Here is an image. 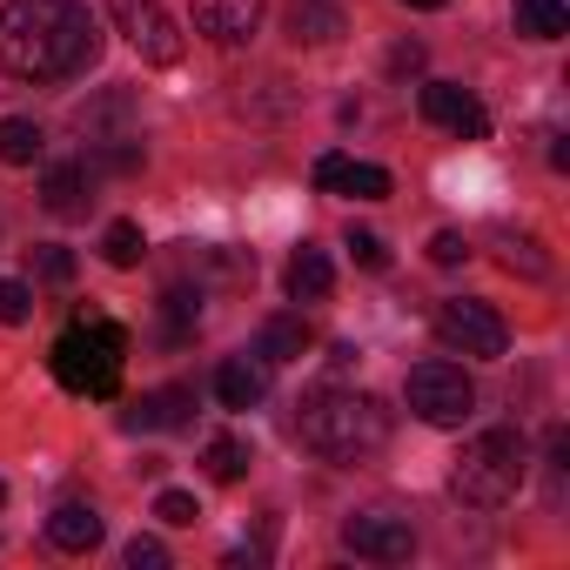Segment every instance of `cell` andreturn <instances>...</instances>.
I'll return each instance as SVG.
<instances>
[{
	"label": "cell",
	"instance_id": "20",
	"mask_svg": "<svg viewBox=\"0 0 570 570\" xmlns=\"http://www.w3.org/2000/svg\"><path fill=\"white\" fill-rule=\"evenodd\" d=\"M41 148H48V135H41L28 115H8V121H0V161H8V168H35Z\"/></svg>",
	"mask_w": 570,
	"mask_h": 570
},
{
	"label": "cell",
	"instance_id": "17",
	"mask_svg": "<svg viewBox=\"0 0 570 570\" xmlns=\"http://www.w3.org/2000/svg\"><path fill=\"white\" fill-rule=\"evenodd\" d=\"M336 35H343V8H330V0H296V8H289V41L323 48Z\"/></svg>",
	"mask_w": 570,
	"mask_h": 570
},
{
	"label": "cell",
	"instance_id": "33",
	"mask_svg": "<svg viewBox=\"0 0 570 570\" xmlns=\"http://www.w3.org/2000/svg\"><path fill=\"white\" fill-rule=\"evenodd\" d=\"M403 8H416V14H436V8H443V0H403Z\"/></svg>",
	"mask_w": 570,
	"mask_h": 570
},
{
	"label": "cell",
	"instance_id": "32",
	"mask_svg": "<svg viewBox=\"0 0 570 570\" xmlns=\"http://www.w3.org/2000/svg\"><path fill=\"white\" fill-rule=\"evenodd\" d=\"M390 75H423V48L416 41H396L390 48Z\"/></svg>",
	"mask_w": 570,
	"mask_h": 570
},
{
	"label": "cell",
	"instance_id": "16",
	"mask_svg": "<svg viewBox=\"0 0 570 570\" xmlns=\"http://www.w3.org/2000/svg\"><path fill=\"white\" fill-rule=\"evenodd\" d=\"M282 282H289L296 303H323V296L336 289V268H330L323 248H296V255H289V275H282Z\"/></svg>",
	"mask_w": 570,
	"mask_h": 570
},
{
	"label": "cell",
	"instance_id": "19",
	"mask_svg": "<svg viewBox=\"0 0 570 570\" xmlns=\"http://www.w3.org/2000/svg\"><path fill=\"white\" fill-rule=\"evenodd\" d=\"M517 35L523 41H563L570 35V8L563 0H517Z\"/></svg>",
	"mask_w": 570,
	"mask_h": 570
},
{
	"label": "cell",
	"instance_id": "21",
	"mask_svg": "<svg viewBox=\"0 0 570 570\" xmlns=\"http://www.w3.org/2000/svg\"><path fill=\"white\" fill-rule=\"evenodd\" d=\"M336 188H343L350 202H383V195H390V168H376V161H343V168H336Z\"/></svg>",
	"mask_w": 570,
	"mask_h": 570
},
{
	"label": "cell",
	"instance_id": "3",
	"mask_svg": "<svg viewBox=\"0 0 570 570\" xmlns=\"http://www.w3.org/2000/svg\"><path fill=\"white\" fill-rule=\"evenodd\" d=\"M530 476V443L517 430H483L456 450L450 463V497L470 503V510H503Z\"/></svg>",
	"mask_w": 570,
	"mask_h": 570
},
{
	"label": "cell",
	"instance_id": "12",
	"mask_svg": "<svg viewBox=\"0 0 570 570\" xmlns=\"http://www.w3.org/2000/svg\"><path fill=\"white\" fill-rule=\"evenodd\" d=\"M195 28L215 48H242L262 28V0H195Z\"/></svg>",
	"mask_w": 570,
	"mask_h": 570
},
{
	"label": "cell",
	"instance_id": "23",
	"mask_svg": "<svg viewBox=\"0 0 570 570\" xmlns=\"http://www.w3.org/2000/svg\"><path fill=\"white\" fill-rule=\"evenodd\" d=\"M202 463H208V476H215V483H235V476L248 470V443H235V436H215V443L202 450Z\"/></svg>",
	"mask_w": 570,
	"mask_h": 570
},
{
	"label": "cell",
	"instance_id": "27",
	"mask_svg": "<svg viewBox=\"0 0 570 570\" xmlns=\"http://www.w3.org/2000/svg\"><path fill=\"white\" fill-rule=\"evenodd\" d=\"M35 268H41L48 282H75V255H68L61 242H41V248H35Z\"/></svg>",
	"mask_w": 570,
	"mask_h": 570
},
{
	"label": "cell",
	"instance_id": "29",
	"mask_svg": "<svg viewBox=\"0 0 570 570\" xmlns=\"http://www.w3.org/2000/svg\"><path fill=\"white\" fill-rule=\"evenodd\" d=\"M28 316H35V296L21 289V282L0 275V323H28Z\"/></svg>",
	"mask_w": 570,
	"mask_h": 570
},
{
	"label": "cell",
	"instance_id": "26",
	"mask_svg": "<svg viewBox=\"0 0 570 570\" xmlns=\"http://www.w3.org/2000/svg\"><path fill=\"white\" fill-rule=\"evenodd\" d=\"M503 268L510 275H550V255H537V242H510L503 248Z\"/></svg>",
	"mask_w": 570,
	"mask_h": 570
},
{
	"label": "cell",
	"instance_id": "2",
	"mask_svg": "<svg viewBox=\"0 0 570 570\" xmlns=\"http://www.w3.org/2000/svg\"><path fill=\"white\" fill-rule=\"evenodd\" d=\"M296 436L303 450H316L323 463H370L390 443V410L363 390H309L296 403Z\"/></svg>",
	"mask_w": 570,
	"mask_h": 570
},
{
	"label": "cell",
	"instance_id": "18",
	"mask_svg": "<svg viewBox=\"0 0 570 570\" xmlns=\"http://www.w3.org/2000/svg\"><path fill=\"white\" fill-rule=\"evenodd\" d=\"M303 350H309V330L296 316H268L262 336H255V356L262 363H303Z\"/></svg>",
	"mask_w": 570,
	"mask_h": 570
},
{
	"label": "cell",
	"instance_id": "7",
	"mask_svg": "<svg viewBox=\"0 0 570 570\" xmlns=\"http://www.w3.org/2000/svg\"><path fill=\"white\" fill-rule=\"evenodd\" d=\"M108 14H115V28L128 35V48L148 68H175L181 61V28H175V14L161 8V0H108Z\"/></svg>",
	"mask_w": 570,
	"mask_h": 570
},
{
	"label": "cell",
	"instance_id": "22",
	"mask_svg": "<svg viewBox=\"0 0 570 570\" xmlns=\"http://www.w3.org/2000/svg\"><path fill=\"white\" fill-rule=\"evenodd\" d=\"M161 316H168V343H188L202 330V289H168L161 296Z\"/></svg>",
	"mask_w": 570,
	"mask_h": 570
},
{
	"label": "cell",
	"instance_id": "28",
	"mask_svg": "<svg viewBox=\"0 0 570 570\" xmlns=\"http://www.w3.org/2000/svg\"><path fill=\"white\" fill-rule=\"evenodd\" d=\"M121 557H128V570H168V543L161 537H135Z\"/></svg>",
	"mask_w": 570,
	"mask_h": 570
},
{
	"label": "cell",
	"instance_id": "24",
	"mask_svg": "<svg viewBox=\"0 0 570 570\" xmlns=\"http://www.w3.org/2000/svg\"><path fill=\"white\" fill-rule=\"evenodd\" d=\"M141 248H148V242H141V228H135V222H108L101 255H108L115 268H135V262H141Z\"/></svg>",
	"mask_w": 570,
	"mask_h": 570
},
{
	"label": "cell",
	"instance_id": "34",
	"mask_svg": "<svg viewBox=\"0 0 570 570\" xmlns=\"http://www.w3.org/2000/svg\"><path fill=\"white\" fill-rule=\"evenodd\" d=\"M0 503H8V483H0Z\"/></svg>",
	"mask_w": 570,
	"mask_h": 570
},
{
	"label": "cell",
	"instance_id": "6",
	"mask_svg": "<svg viewBox=\"0 0 570 570\" xmlns=\"http://www.w3.org/2000/svg\"><path fill=\"white\" fill-rule=\"evenodd\" d=\"M436 336H443L450 350L476 356V363H503V350H510V330H503V316H497L490 303H470V296H450V303H436Z\"/></svg>",
	"mask_w": 570,
	"mask_h": 570
},
{
	"label": "cell",
	"instance_id": "14",
	"mask_svg": "<svg viewBox=\"0 0 570 570\" xmlns=\"http://www.w3.org/2000/svg\"><path fill=\"white\" fill-rule=\"evenodd\" d=\"M188 410H195V390H155V396H141L135 410H121V430H181L188 423Z\"/></svg>",
	"mask_w": 570,
	"mask_h": 570
},
{
	"label": "cell",
	"instance_id": "25",
	"mask_svg": "<svg viewBox=\"0 0 570 570\" xmlns=\"http://www.w3.org/2000/svg\"><path fill=\"white\" fill-rule=\"evenodd\" d=\"M155 517H161L168 530H188V523L202 517V503H195L188 490H161V497H155Z\"/></svg>",
	"mask_w": 570,
	"mask_h": 570
},
{
	"label": "cell",
	"instance_id": "30",
	"mask_svg": "<svg viewBox=\"0 0 570 570\" xmlns=\"http://www.w3.org/2000/svg\"><path fill=\"white\" fill-rule=\"evenodd\" d=\"M463 255H470V242H463L456 228H436V235H430V262H436V268H456Z\"/></svg>",
	"mask_w": 570,
	"mask_h": 570
},
{
	"label": "cell",
	"instance_id": "11",
	"mask_svg": "<svg viewBox=\"0 0 570 570\" xmlns=\"http://www.w3.org/2000/svg\"><path fill=\"white\" fill-rule=\"evenodd\" d=\"M75 135L95 148V141H128L135 135V95L128 88H108V95H95V101H81L75 108Z\"/></svg>",
	"mask_w": 570,
	"mask_h": 570
},
{
	"label": "cell",
	"instance_id": "10",
	"mask_svg": "<svg viewBox=\"0 0 570 570\" xmlns=\"http://www.w3.org/2000/svg\"><path fill=\"white\" fill-rule=\"evenodd\" d=\"M95 161L81 155V161H61V168H48L41 175V208L55 215V222H81L88 208H95Z\"/></svg>",
	"mask_w": 570,
	"mask_h": 570
},
{
	"label": "cell",
	"instance_id": "31",
	"mask_svg": "<svg viewBox=\"0 0 570 570\" xmlns=\"http://www.w3.org/2000/svg\"><path fill=\"white\" fill-rule=\"evenodd\" d=\"M350 255H356L363 268H383V262H390V248H383V235H370V228H350Z\"/></svg>",
	"mask_w": 570,
	"mask_h": 570
},
{
	"label": "cell",
	"instance_id": "8",
	"mask_svg": "<svg viewBox=\"0 0 570 570\" xmlns=\"http://www.w3.org/2000/svg\"><path fill=\"white\" fill-rule=\"evenodd\" d=\"M343 550H356V557H370V563H403V557L416 550V530H410V517L356 510V517L343 523Z\"/></svg>",
	"mask_w": 570,
	"mask_h": 570
},
{
	"label": "cell",
	"instance_id": "4",
	"mask_svg": "<svg viewBox=\"0 0 570 570\" xmlns=\"http://www.w3.org/2000/svg\"><path fill=\"white\" fill-rule=\"evenodd\" d=\"M121 356H128V336H121L115 323H75V330L55 343V376H61V390H75V396H115Z\"/></svg>",
	"mask_w": 570,
	"mask_h": 570
},
{
	"label": "cell",
	"instance_id": "5",
	"mask_svg": "<svg viewBox=\"0 0 570 570\" xmlns=\"http://www.w3.org/2000/svg\"><path fill=\"white\" fill-rule=\"evenodd\" d=\"M403 403H410L416 423H430V430H456V423L476 410V383H470L456 363H416L410 383H403Z\"/></svg>",
	"mask_w": 570,
	"mask_h": 570
},
{
	"label": "cell",
	"instance_id": "9",
	"mask_svg": "<svg viewBox=\"0 0 570 570\" xmlns=\"http://www.w3.org/2000/svg\"><path fill=\"white\" fill-rule=\"evenodd\" d=\"M416 101H423V121H436V128H450V135H463V141H483V135H490L483 101H476L470 88H456V81H430Z\"/></svg>",
	"mask_w": 570,
	"mask_h": 570
},
{
	"label": "cell",
	"instance_id": "1",
	"mask_svg": "<svg viewBox=\"0 0 570 570\" xmlns=\"http://www.w3.org/2000/svg\"><path fill=\"white\" fill-rule=\"evenodd\" d=\"M101 61V28L81 0H8L0 8V68L21 81H68Z\"/></svg>",
	"mask_w": 570,
	"mask_h": 570
},
{
	"label": "cell",
	"instance_id": "13",
	"mask_svg": "<svg viewBox=\"0 0 570 570\" xmlns=\"http://www.w3.org/2000/svg\"><path fill=\"white\" fill-rule=\"evenodd\" d=\"M215 396H222V410H255V403L268 396V363L228 356V363L215 370Z\"/></svg>",
	"mask_w": 570,
	"mask_h": 570
},
{
	"label": "cell",
	"instance_id": "15",
	"mask_svg": "<svg viewBox=\"0 0 570 570\" xmlns=\"http://www.w3.org/2000/svg\"><path fill=\"white\" fill-rule=\"evenodd\" d=\"M48 543L68 550V557H88V550L101 543V510H95V503H61V510L48 517Z\"/></svg>",
	"mask_w": 570,
	"mask_h": 570
}]
</instances>
